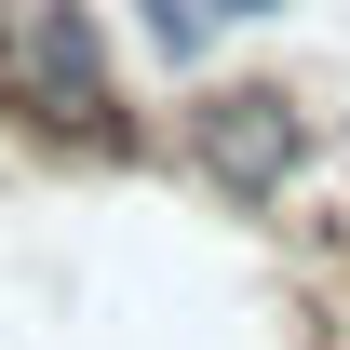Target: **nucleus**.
I'll use <instances>...</instances> for the list:
<instances>
[{"label":"nucleus","instance_id":"obj_1","mask_svg":"<svg viewBox=\"0 0 350 350\" xmlns=\"http://www.w3.org/2000/svg\"><path fill=\"white\" fill-rule=\"evenodd\" d=\"M0 122L54 135V148H135L122 81H108V41H94L81 0H14V14H0Z\"/></svg>","mask_w":350,"mask_h":350},{"label":"nucleus","instance_id":"obj_2","mask_svg":"<svg viewBox=\"0 0 350 350\" xmlns=\"http://www.w3.org/2000/svg\"><path fill=\"white\" fill-rule=\"evenodd\" d=\"M175 135H189V162L216 175L229 202H283V175H297V148H310V122H297L283 81H202L175 108Z\"/></svg>","mask_w":350,"mask_h":350},{"label":"nucleus","instance_id":"obj_3","mask_svg":"<svg viewBox=\"0 0 350 350\" xmlns=\"http://www.w3.org/2000/svg\"><path fill=\"white\" fill-rule=\"evenodd\" d=\"M135 27H148L162 68H202V41H216V14H202V0H135Z\"/></svg>","mask_w":350,"mask_h":350}]
</instances>
